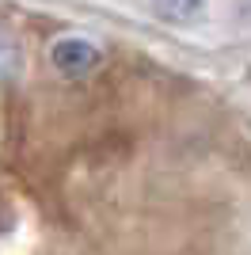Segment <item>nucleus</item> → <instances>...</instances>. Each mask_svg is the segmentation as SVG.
I'll return each instance as SVG.
<instances>
[{"mask_svg": "<svg viewBox=\"0 0 251 255\" xmlns=\"http://www.w3.org/2000/svg\"><path fill=\"white\" fill-rule=\"evenodd\" d=\"M50 65L65 80H88L103 69V46L84 34H65L50 46Z\"/></svg>", "mask_w": 251, "mask_h": 255, "instance_id": "f257e3e1", "label": "nucleus"}, {"mask_svg": "<svg viewBox=\"0 0 251 255\" xmlns=\"http://www.w3.org/2000/svg\"><path fill=\"white\" fill-rule=\"evenodd\" d=\"M152 4V15L171 27H190L206 15V4L209 0H148Z\"/></svg>", "mask_w": 251, "mask_h": 255, "instance_id": "f03ea898", "label": "nucleus"}, {"mask_svg": "<svg viewBox=\"0 0 251 255\" xmlns=\"http://www.w3.org/2000/svg\"><path fill=\"white\" fill-rule=\"evenodd\" d=\"M23 69V50L4 27H0V84H11Z\"/></svg>", "mask_w": 251, "mask_h": 255, "instance_id": "7ed1b4c3", "label": "nucleus"}]
</instances>
